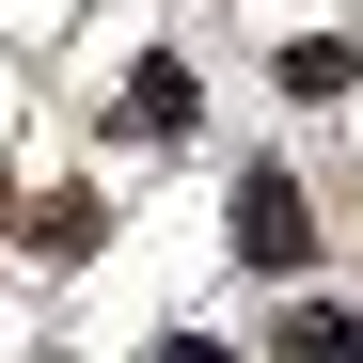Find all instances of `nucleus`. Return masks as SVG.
Returning a JSON list of instances; mask_svg holds the SVG:
<instances>
[{
  "label": "nucleus",
  "instance_id": "obj_2",
  "mask_svg": "<svg viewBox=\"0 0 363 363\" xmlns=\"http://www.w3.org/2000/svg\"><path fill=\"white\" fill-rule=\"evenodd\" d=\"M190 64H174V48H158V64H127V111H111V127H127V143H190Z\"/></svg>",
  "mask_w": 363,
  "mask_h": 363
},
{
  "label": "nucleus",
  "instance_id": "obj_6",
  "mask_svg": "<svg viewBox=\"0 0 363 363\" xmlns=\"http://www.w3.org/2000/svg\"><path fill=\"white\" fill-rule=\"evenodd\" d=\"M158 363H237V347H206V332H174V347H158Z\"/></svg>",
  "mask_w": 363,
  "mask_h": 363
},
{
  "label": "nucleus",
  "instance_id": "obj_1",
  "mask_svg": "<svg viewBox=\"0 0 363 363\" xmlns=\"http://www.w3.org/2000/svg\"><path fill=\"white\" fill-rule=\"evenodd\" d=\"M237 269H316V206H300V174L284 158H253V174H237Z\"/></svg>",
  "mask_w": 363,
  "mask_h": 363
},
{
  "label": "nucleus",
  "instance_id": "obj_3",
  "mask_svg": "<svg viewBox=\"0 0 363 363\" xmlns=\"http://www.w3.org/2000/svg\"><path fill=\"white\" fill-rule=\"evenodd\" d=\"M95 237H111V206H95V190H48V206H32V253H48V269H79Z\"/></svg>",
  "mask_w": 363,
  "mask_h": 363
},
{
  "label": "nucleus",
  "instance_id": "obj_4",
  "mask_svg": "<svg viewBox=\"0 0 363 363\" xmlns=\"http://www.w3.org/2000/svg\"><path fill=\"white\" fill-rule=\"evenodd\" d=\"M269 363H363V316H347V300H300V316H284V347Z\"/></svg>",
  "mask_w": 363,
  "mask_h": 363
},
{
  "label": "nucleus",
  "instance_id": "obj_5",
  "mask_svg": "<svg viewBox=\"0 0 363 363\" xmlns=\"http://www.w3.org/2000/svg\"><path fill=\"white\" fill-rule=\"evenodd\" d=\"M347 79H363L347 32H300V48H284V95H347Z\"/></svg>",
  "mask_w": 363,
  "mask_h": 363
}]
</instances>
